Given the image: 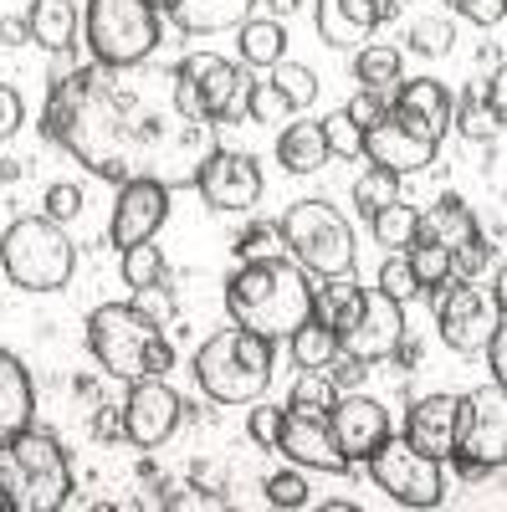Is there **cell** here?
<instances>
[{
  "mask_svg": "<svg viewBox=\"0 0 507 512\" xmlns=\"http://www.w3.org/2000/svg\"><path fill=\"white\" fill-rule=\"evenodd\" d=\"M149 123V118H144ZM129 118V103L113 93L108 67H77L62 82H52L47 98V134L77 154L93 175L123 185L134 180V164H149L154 128ZM149 175V169H144Z\"/></svg>",
  "mask_w": 507,
  "mask_h": 512,
  "instance_id": "obj_1",
  "label": "cell"
},
{
  "mask_svg": "<svg viewBox=\"0 0 507 512\" xmlns=\"http://www.w3.org/2000/svg\"><path fill=\"white\" fill-rule=\"evenodd\" d=\"M226 313L236 328L282 344L298 323H308L313 287L303 267H292L287 256H257V262H241L226 277Z\"/></svg>",
  "mask_w": 507,
  "mask_h": 512,
  "instance_id": "obj_2",
  "label": "cell"
},
{
  "mask_svg": "<svg viewBox=\"0 0 507 512\" xmlns=\"http://www.w3.org/2000/svg\"><path fill=\"white\" fill-rule=\"evenodd\" d=\"M72 502V461L57 436L16 431L0 441V512H57Z\"/></svg>",
  "mask_w": 507,
  "mask_h": 512,
  "instance_id": "obj_3",
  "label": "cell"
},
{
  "mask_svg": "<svg viewBox=\"0 0 507 512\" xmlns=\"http://www.w3.org/2000/svg\"><path fill=\"white\" fill-rule=\"evenodd\" d=\"M88 349L113 379H144L175 369V344L164 338L154 318H144L134 303H103L88 318Z\"/></svg>",
  "mask_w": 507,
  "mask_h": 512,
  "instance_id": "obj_4",
  "label": "cell"
},
{
  "mask_svg": "<svg viewBox=\"0 0 507 512\" xmlns=\"http://www.w3.org/2000/svg\"><path fill=\"white\" fill-rule=\"evenodd\" d=\"M195 379L216 405H251L272 384V338L221 328L195 349Z\"/></svg>",
  "mask_w": 507,
  "mask_h": 512,
  "instance_id": "obj_5",
  "label": "cell"
},
{
  "mask_svg": "<svg viewBox=\"0 0 507 512\" xmlns=\"http://www.w3.org/2000/svg\"><path fill=\"white\" fill-rule=\"evenodd\" d=\"M0 267L21 292H62L77 267V246L47 216H21L0 236Z\"/></svg>",
  "mask_w": 507,
  "mask_h": 512,
  "instance_id": "obj_6",
  "label": "cell"
},
{
  "mask_svg": "<svg viewBox=\"0 0 507 512\" xmlns=\"http://www.w3.org/2000/svg\"><path fill=\"white\" fill-rule=\"evenodd\" d=\"M282 246L318 277H354V231L328 200H292L277 221Z\"/></svg>",
  "mask_w": 507,
  "mask_h": 512,
  "instance_id": "obj_7",
  "label": "cell"
},
{
  "mask_svg": "<svg viewBox=\"0 0 507 512\" xmlns=\"http://www.w3.org/2000/svg\"><path fill=\"white\" fill-rule=\"evenodd\" d=\"M82 31H88V47H93L98 67L123 72V67H139V62L154 57L159 11L149 0H88Z\"/></svg>",
  "mask_w": 507,
  "mask_h": 512,
  "instance_id": "obj_8",
  "label": "cell"
},
{
  "mask_svg": "<svg viewBox=\"0 0 507 512\" xmlns=\"http://www.w3.org/2000/svg\"><path fill=\"white\" fill-rule=\"evenodd\" d=\"M451 461L461 477H492L507 466V390L497 379L461 395V431Z\"/></svg>",
  "mask_w": 507,
  "mask_h": 512,
  "instance_id": "obj_9",
  "label": "cell"
},
{
  "mask_svg": "<svg viewBox=\"0 0 507 512\" xmlns=\"http://www.w3.org/2000/svg\"><path fill=\"white\" fill-rule=\"evenodd\" d=\"M364 466L379 482V492H390V502L400 507H436L446 497V461L415 451L405 436H385Z\"/></svg>",
  "mask_w": 507,
  "mask_h": 512,
  "instance_id": "obj_10",
  "label": "cell"
},
{
  "mask_svg": "<svg viewBox=\"0 0 507 512\" xmlns=\"http://www.w3.org/2000/svg\"><path fill=\"white\" fill-rule=\"evenodd\" d=\"M175 77H185L190 88H195V98H200V108H205L210 123L246 118L251 77H246L241 62H226V57H216V52H190V57L175 67Z\"/></svg>",
  "mask_w": 507,
  "mask_h": 512,
  "instance_id": "obj_11",
  "label": "cell"
},
{
  "mask_svg": "<svg viewBox=\"0 0 507 512\" xmlns=\"http://www.w3.org/2000/svg\"><path fill=\"white\" fill-rule=\"evenodd\" d=\"M436 292H441V297H436V328H441V344L456 349V354H477V349L487 344V333L507 318V313H497V308L482 303V292H477L467 277H446Z\"/></svg>",
  "mask_w": 507,
  "mask_h": 512,
  "instance_id": "obj_12",
  "label": "cell"
},
{
  "mask_svg": "<svg viewBox=\"0 0 507 512\" xmlns=\"http://www.w3.org/2000/svg\"><path fill=\"white\" fill-rule=\"evenodd\" d=\"M169 190L164 180L154 175H134L118 185V200H113V221H108V241L123 251V246H139V241H154V231L169 221Z\"/></svg>",
  "mask_w": 507,
  "mask_h": 512,
  "instance_id": "obj_13",
  "label": "cell"
},
{
  "mask_svg": "<svg viewBox=\"0 0 507 512\" xmlns=\"http://www.w3.org/2000/svg\"><path fill=\"white\" fill-rule=\"evenodd\" d=\"M400 344H405V303L385 297L379 287H364L359 318L349 323L344 338H338V349H349V354L364 359V364H385Z\"/></svg>",
  "mask_w": 507,
  "mask_h": 512,
  "instance_id": "obj_14",
  "label": "cell"
},
{
  "mask_svg": "<svg viewBox=\"0 0 507 512\" xmlns=\"http://www.w3.org/2000/svg\"><path fill=\"white\" fill-rule=\"evenodd\" d=\"M205 205H216V210H251L262 200V169L251 154H236V149H210L195 169V180H190Z\"/></svg>",
  "mask_w": 507,
  "mask_h": 512,
  "instance_id": "obj_15",
  "label": "cell"
},
{
  "mask_svg": "<svg viewBox=\"0 0 507 512\" xmlns=\"http://www.w3.org/2000/svg\"><path fill=\"white\" fill-rule=\"evenodd\" d=\"M180 395H175V384H169L164 374H144L134 379V390H129V405H123V431H129L134 446L154 451L164 446L169 436H175V425H180Z\"/></svg>",
  "mask_w": 507,
  "mask_h": 512,
  "instance_id": "obj_16",
  "label": "cell"
},
{
  "mask_svg": "<svg viewBox=\"0 0 507 512\" xmlns=\"http://www.w3.org/2000/svg\"><path fill=\"white\" fill-rule=\"evenodd\" d=\"M436 139H426L420 128H410L395 108L379 118L374 128H364V154H369V164H379V169H390V175H415V169H431L436 164Z\"/></svg>",
  "mask_w": 507,
  "mask_h": 512,
  "instance_id": "obj_17",
  "label": "cell"
},
{
  "mask_svg": "<svg viewBox=\"0 0 507 512\" xmlns=\"http://www.w3.org/2000/svg\"><path fill=\"white\" fill-rule=\"evenodd\" d=\"M328 431H333V441H338V451H344V461L349 466H359V461H369V451L390 436V415H385V405L379 400H369V395H338V405L328 410Z\"/></svg>",
  "mask_w": 507,
  "mask_h": 512,
  "instance_id": "obj_18",
  "label": "cell"
},
{
  "mask_svg": "<svg viewBox=\"0 0 507 512\" xmlns=\"http://www.w3.org/2000/svg\"><path fill=\"white\" fill-rule=\"evenodd\" d=\"M277 451L292 461V466H308V472H328V477H344L349 461L338 451L328 420H308V415H292L282 405V425H277Z\"/></svg>",
  "mask_w": 507,
  "mask_h": 512,
  "instance_id": "obj_19",
  "label": "cell"
},
{
  "mask_svg": "<svg viewBox=\"0 0 507 512\" xmlns=\"http://www.w3.org/2000/svg\"><path fill=\"white\" fill-rule=\"evenodd\" d=\"M456 431H461V395H426V400H415L410 415H405V441L415 451L436 456V461H451Z\"/></svg>",
  "mask_w": 507,
  "mask_h": 512,
  "instance_id": "obj_20",
  "label": "cell"
},
{
  "mask_svg": "<svg viewBox=\"0 0 507 512\" xmlns=\"http://www.w3.org/2000/svg\"><path fill=\"white\" fill-rule=\"evenodd\" d=\"M395 0H318V36L328 47H364L374 26H385Z\"/></svg>",
  "mask_w": 507,
  "mask_h": 512,
  "instance_id": "obj_21",
  "label": "cell"
},
{
  "mask_svg": "<svg viewBox=\"0 0 507 512\" xmlns=\"http://www.w3.org/2000/svg\"><path fill=\"white\" fill-rule=\"evenodd\" d=\"M395 113L420 128L426 139H446V128H451V93H446V82L441 77H410L400 82V93H395Z\"/></svg>",
  "mask_w": 507,
  "mask_h": 512,
  "instance_id": "obj_22",
  "label": "cell"
},
{
  "mask_svg": "<svg viewBox=\"0 0 507 512\" xmlns=\"http://www.w3.org/2000/svg\"><path fill=\"white\" fill-rule=\"evenodd\" d=\"M251 11H257V0H169L164 16L190 36H216L251 21Z\"/></svg>",
  "mask_w": 507,
  "mask_h": 512,
  "instance_id": "obj_23",
  "label": "cell"
},
{
  "mask_svg": "<svg viewBox=\"0 0 507 512\" xmlns=\"http://www.w3.org/2000/svg\"><path fill=\"white\" fill-rule=\"evenodd\" d=\"M472 231H477V216L467 210V200L451 195V190H446V195H436V205H431V210H415V241H431V246L456 251Z\"/></svg>",
  "mask_w": 507,
  "mask_h": 512,
  "instance_id": "obj_24",
  "label": "cell"
},
{
  "mask_svg": "<svg viewBox=\"0 0 507 512\" xmlns=\"http://www.w3.org/2000/svg\"><path fill=\"white\" fill-rule=\"evenodd\" d=\"M31 410H36V390H31L26 364L0 349V441H11L16 431H26Z\"/></svg>",
  "mask_w": 507,
  "mask_h": 512,
  "instance_id": "obj_25",
  "label": "cell"
},
{
  "mask_svg": "<svg viewBox=\"0 0 507 512\" xmlns=\"http://www.w3.org/2000/svg\"><path fill=\"white\" fill-rule=\"evenodd\" d=\"M277 159H282L287 175H313V169H323V164H328V144H323L318 118H292V123H282Z\"/></svg>",
  "mask_w": 507,
  "mask_h": 512,
  "instance_id": "obj_26",
  "label": "cell"
},
{
  "mask_svg": "<svg viewBox=\"0 0 507 512\" xmlns=\"http://www.w3.org/2000/svg\"><path fill=\"white\" fill-rule=\"evenodd\" d=\"M359 303H364V287H359L354 277H323V282L313 287V313H308V318L344 338L349 323L359 318Z\"/></svg>",
  "mask_w": 507,
  "mask_h": 512,
  "instance_id": "obj_27",
  "label": "cell"
},
{
  "mask_svg": "<svg viewBox=\"0 0 507 512\" xmlns=\"http://www.w3.org/2000/svg\"><path fill=\"white\" fill-rule=\"evenodd\" d=\"M77 6L72 0H31V11H26V31L36 47H47V52H67L72 41H77Z\"/></svg>",
  "mask_w": 507,
  "mask_h": 512,
  "instance_id": "obj_28",
  "label": "cell"
},
{
  "mask_svg": "<svg viewBox=\"0 0 507 512\" xmlns=\"http://www.w3.org/2000/svg\"><path fill=\"white\" fill-rule=\"evenodd\" d=\"M241 36H236V47H241V67H272V62H282L287 57V31H282V21H241L236 26Z\"/></svg>",
  "mask_w": 507,
  "mask_h": 512,
  "instance_id": "obj_29",
  "label": "cell"
},
{
  "mask_svg": "<svg viewBox=\"0 0 507 512\" xmlns=\"http://www.w3.org/2000/svg\"><path fill=\"white\" fill-rule=\"evenodd\" d=\"M338 395H344V390H333V379L323 369H303L298 384H292V395H287V410L292 415H308V420H328V410L338 405Z\"/></svg>",
  "mask_w": 507,
  "mask_h": 512,
  "instance_id": "obj_30",
  "label": "cell"
},
{
  "mask_svg": "<svg viewBox=\"0 0 507 512\" xmlns=\"http://www.w3.org/2000/svg\"><path fill=\"white\" fill-rule=\"evenodd\" d=\"M287 354H292V364H298V369H323L338 354V333L308 318V323H298V328L287 333Z\"/></svg>",
  "mask_w": 507,
  "mask_h": 512,
  "instance_id": "obj_31",
  "label": "cell"
},
{
  "mask_svg": "<svg viewBox=\"0 0 507 512\" xmlns=\"http://www.w3.org/2000/svg\"><path fill=\"white\" fill-rule=\"evenodd\" d=\"M267 72H272V88H277V93L292 103V113L318 103V77H313V67H308V62H292V57H282V62H272Z\"/></svg>",
  "mask_w": 507,
  "mask_h": 512,
  "instance_id": "obj_32",
  "label": "cell"
},
{
  "mask_svg": "<svg viewBox=\"0 0 507 512\" xmlns=\"http://www.w3.org/2000/svg\"><path fill=\"white\" fill-rule=\"evenodd\" d=\"M354 77H359V88H374V93H390L395 82H400V52L395 47H359L354 57Z\"/></svg>",
  "mask_w": 507,
  "mask_h": 512,
  "instance_id": "obj_33",
  "label": "cell"
},
{
  "mask_svg": "<svg viewBox=\"0 0 507 512\" xmlns=\"http://www.w3.org/2000/svg\"><path fill=\"white\" fill-rule=\"evenodd\" d=\"M369 231H374V241H379V246L405 251V246L415 241V205L390 200L385 210H374V216H369Z\"/></svg>",
  "mask_w": 507,
  "mask_h": 512,
  "instance_id": "obj_34",
  "label": "cell"
},
{
  "mask_svg": "<svg viewBox=\"0 0 507 512\" xmlns=\"http://www.w3.org/2000/svg\"><path fill=\"white\" fill-rule=\"evenodd\" d=\"M405 262H410L420 292H436V287L451 277V251H446V246H431V241H410V246H405Z\"/></svg>",
  "mask_w": 507,
  "mask_h": 512,
  "instance_id": "obj_35",
  "label": "cell"
},
{
  "mask_svg": "<svg viewBox=\"0 0 507 512\" xmlns=\"http://www.w3.org/2000/svg\"><path fill=\"white\" fill-rule=\"evenodd\" d=\"M390 200H400V175H390V169H379V164H369L364 175L354 180V205H359V216L369 221L374 210H385Z\"/></svg>",
  "mask_w": 507,
  "mask_h": 512,
  "instance_id": "obj_36",
  "label": "cell"
},
{
  "mask_svg": "<svg viewBox=\"0 0 507 512\" xmlns=\"http://www.w3.org/2000/svg\"><path fill=\"white\" fill-rule=\"evenodd\" d=\"M118 256H123V282H129L134 292H149V287H159V277H164V251H159L154 241L123 246Z\"/></svg>",
  "mask_w": 507,
  "mask_h": 512,
  "instance_id": "obj_37",
  "label": "cell"
},
{
  "mask_svg": "<svg viewBox=\"0 0 507 512\" xmlns=\"http://www.w3.org/2000/svg\"><path fill=\"white\" fill-rule=\"evenodd\" d=\"M456 128H461L472 144H492V139L502 134V113L487 103V93H472L467 103H461V113H456Z\"/></svg>",
  "mask_w": 507,
  "mask_h": 512,
  "instance_id": "obj_38",
  "label": "cell"
},
{
  "mask_svg": "<svg viewBox=\"0 0 507 512\" xmlns=\"http://www.w3.org/2000/svg\"><path fill=\"white\" fill-rule=\"evenodd\" d=\"M318 128H323L328 154H338V159H364V134L349 123V113H344V108L328 113V118H318Z\"/></svg>",
  "mask_w": 507,
  "mask_h": 512,
  "instance_id": "obj_39",
  "label": "cell"
},
{
  "mask_svg": "<svg viewBox=\"0 0 507 512\" xmlns=\"http://www.w3.org/2000/svg\"><path fill=\"white\" fill-rule=\"evenodd\" d=\"M246 118H251V123H267V128H282V123H292V103L272 88V82H251Z\"/></svg>",
  "mask_w": 507,
  "mask_h": 512,
  "instance_id": "obj_40",
  "label": "cell"
},
{
  "mask_svg": "<svg viewBox=\"0 0 507 512\" xmlns=\"http://www.w3.org/2000/svg\"><path fill=\"white\" fill-rule=\"evenodd\" d=\"M492 262H497V246H492L482 231H472L467 241L451 251V277H467V282H472V277H482Z\"/></svg>",
  "mask_w": 507,
  "mask_h": 512,
  "instance_id": "obj_41",
  "label": "cell"
},
{
  "mask_svg": "<svg viewBox=\"0 0 507 512\" xmlns=\"http://www.w3.org/2000/svg\"><path fill=\"white\" fill-rule=\"evenodd\" d=\"M405 41L415 52H426V57H441L451 41H456V31H451V16H415L410 21V31H405Z\"/></svg>",
  "mask_w": 507,
  "mask_h": 512,
  "instance_id": "obj_42",
  "label": "cell"
},
{
  "mask_svg": "<svg viewBox=\"0 0 507 512\" xmlns=\"http://www.w3.org/2000/svg\"><path fill=\"white\" fill-rule=\"evenodd\" d=\"M374 287L385 292V297H395V303H410V297L420 292V287H415V272H410V262H405V251H390V256H385V267H379Z\"/></svg>",
  "mask_w": 507,
  "mask_h": 512,
  "instance_id": "obj_43",
  "label": "cell"
},
{
  "mask_svg": "<svg viewBox=\"0 0 507 512\" xmlns=\"http://www.w3.org/2000/svg\"><path fill=\"white\" fill-rule=\"evenodd\" d=\"M262 492H267L272 507H308V482H303V472H292V466L287 472H272Z\"/></svg>",
  "mask_w": 507,
  "mask_h": 512,
  "instance_id": "obj_44",
  "label": "cell"
},
{
  "mask_svg": "<svg viewBox=\"0 0 507 512\" xmlns=\"http://www.w3.org/2000/svg\"><path fill=\"white\" fill-rule=\"evenodd\" d=\"M344 113H349V123L359 128V134H364V128H374L379 118H385L390 113V103H385V93H374V88H359L349 103H344Z\"/></svg>",
  "mask_w": 507,
  "mask_h": 512,
  "instance_id": "obj_45",
  "label": "cell"
},
{
  "mask_svg": "<svg viewBox=\"0 0 507 512\" xmlns=\"http://www.w3.org/2000/svg\"><path fill=\"white\" fill-rule=\"evenodd\" d=\"M236 256L241 262H257V256H282V236L277 226H251L236 236Z\"/></svg>",
  "mask_w": 507,
  "mask_h": 512,
  "instance_id": "obj_46",
  "label": "cell"
},
{
  "mask_svg": "<svg viewBox=\"0 0 507 512\" xmlns=\"http://www.w3.org/2000/svg\"><path fill=\"white\" fill-rule=\"evenodd\" d=\"M277 425H282V405H257V400H251V415H246L251 441L267 446V451H277Z\"/></svg>",
  "mask_w": 507,
  "mask_h": 512,
  "instance_id": "obj_47",
  "label": "cell"
},
{
  "mask_svg": "<svg viewBox=\"0 0 507 512\" xmlns=\"http://www.w3.org/2000/svg\"><path fill=\"white\" fill-rule=\"evenodd\" d=\"M323 374L333 379V390H359L364 374H369V364H364V359H354L349 349H338V354L323 364Z\"/></svg>",
  "mask_w": 507,
  "mask_h": 512,
  "instance_id": "obj_48",
  "label": "cell"
},
{
  "mask_svg": "<svg viewBox=\"0 0 507 512\" xmlns=\"http://www.w3.org/2000/svg\"><path fill=\"white\" fill-rule=\"evenodd\" d=\"M41 216H47V221H77L82 216V190L77 185H52L47 190V205H41Z\"/></svg>",
  "mask_w": 507,
  "mask_h": 512,
  "instance_id": "obj_49",
  "label": "cell"
},
{
  "mask_svg": "<svg viewBox=\"0 0 507 512\" xmlns=\"http://www.w3.org/2000/svg\"><path fill=\"white\" fill-rule=\"evenodd\" d=\"M451 11L472 26H502L507 16V0H451Z\"/></svg>",
  "mask_w": 507,
  "mask_h": 512,
  "instance_id": "obj_50",
  "label": "cell"
},
{
  "mask_svg": "<svg viewBox=\"0 0 507 512\" xmlns=\"http://www.w3.org/2000/svg\"><path fill=\"white\" fill-rule=\"evenodd\" d=\"M21 123H26V103H21V93L11 88V82H0V139H11Z\"/></svg>",
  "mask_w": 507,
  "mask_h": 512,
  "instance_id": "obj_51",
  "label": "cell"
},
{
  "mask_svg": "<svg viewBox=\"0 0 507 512\" xmlns=\"http://www.w3.org/2000/svg\"><path fill=\"white\" fill-rule=\"evenodd\" d=\"M482 349H487V359H492V379L507 384V318L487 333V344H482Z\"/></svg>",
  "mask_w": 507,
  "mask_h": 512,
  "instance_id": "obj_52",
  "label": "cell"
},
{
  "mask_svg": "<svg viewBox=\"0 0 507 512\" xmlns=\"http://www.w3.org/2000/svg\"><path fill=\"white\" fill-rule=\"evenodd\" d=\"M487 103H492V108H497V113L507 118V67H497V72H492V88H487Z\"/></svg>",
  "mask_w": 507,
  "mask_h": 512,
  "instance_id": "obj_53",
  "label": "cell"
},
{
  "mask_svg": "<svg viewBox=\"0 0 507 512\" xmlns=\"http://www.w3.org/2000/svg\"><path fill=\"white\" fill-rule=\"evenodd\" d=\"M31 31H26V16H11V21H0V41H11V47H16V41H26Z\"/></svg>",
  "mask_w": 507,
  "mask_h": 512,
  "instance_id": "obj_54",
  "label": "cell"
},
{
  "mask_svg": "<svg viewBox=\"0 0 507 512\" xmlns=\"http://www.w3.org/2000/svg\"><path fill=\"white\" fill-rule=\"evenodd\" d=\"M21 180V159H0V185H11Z\"/></svg>",
  "mask_w": 507,
  "mask_h": 512,
  "instance_id": "obj_55",
  "label": "cell"
},
{
  "mask_svg": "<svg viewBox=\"0 0 507 512\" xmlns=\"http://www.w3.org/2000/svg\"><path fill=\"white\" fill-rule=\"evenodd\" d=\"M149 6H154V11H169V0H149Z\"/></svg>",
  "mask_w": 507,
  "mask_h": 512,
  "instance_id": "obj_56",
  "label": "cell"
}]
</instances>
